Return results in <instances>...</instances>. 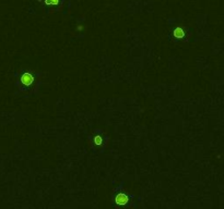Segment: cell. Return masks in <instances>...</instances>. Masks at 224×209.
Listing matches in <instances>:
<instances>
[{
	"label": "cell",
	"instance_id": "cell-5",
	"mask_svg": "<svg viewBox=\"0 0 224 209\" xmlns=\"http://www.w3.org/2000/svg\"><path fill=\"white\" fill-rule=\"evenodd\" d=\"M45 3L48 5H57L59 3V0H45Z\"/></svg>",
	"mask_w": 224,
	"mask_h": 209
},
{
	"label": "cell",
	"instance_id": "cell-2",
	"mask_svg": "<svg viewBox=\"0 0 224 209\" xmlns=\"http://www.w3.org/2000/svg\"><path fill=\"white\" fill-rule=\"evenodd\" d=\"M21 82L22 84L25 85V86H30L33 82H34V77H33V75L31 73H24L22 74L21 76Z\"/></svg>",
	"mask_w": 224,
	"mask_h": 209
},
{
	"label": "cell",
	"instance_id": "cell-1",
	"mask_svg": "<svg viewBox=\"0 0 224 209\" xmlns=\"http://www.w3.org/2000/svg\"><path fill=\"white\" fill-rule=\"evenodd\" d=\"M128 201H129V197L124 193L117 194L116 197H115V203H116L118 206H125V205L128 204Z\"/></svg>",
	"mask_w": 224,
	"mask_h": 209
},
{
	"label": "cell",
	"instance_id": "cell-3",
	"mask_svg": "<svg viewBox=\"0 0 224 209\" xmlns=\"http://www.w3.org/2000/svg\"><path fill=\"white\" fill-rule=\"evenodd\" d=\"M173 35H174L175 38H183L185 36V32L182 27H176L173 32Z\"/></svg>",
	"mask_w": 224,
	"mask_h": 209
},
{
	"label": "cell",
	"instance_id": "cell-6",
	"mask_svg": "<svg viewBox=\"0 0 224 209\" xmlns=\"http://www.w3.org/2000/svg\"><path fill=\"white\" fill-rule=\"evenodd\" d=\"M83 28H84V27L82 26V25H79V26H76V31H78V32H82V31H83Z\"/></svg>",
	"mask_w": 224,
	"mask_h": 209
},
{
	"label": "cell",
	"instance_id": "cell-4",
	"mask_svg": "<svg viewBox=\"0 0 224 209\" xmlns=\"http://www.w3.org/2000/svg\"><path fill=\"white\" fill-rule=\"evenodd\" d=\"M103 143V137L100 135H96L94 136V144L96 145V146H100V145Z\"/></svg>",
	"mask_w": 224,
	"mask_h": 209
}]
</instances>
